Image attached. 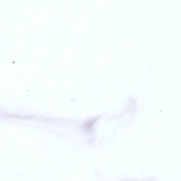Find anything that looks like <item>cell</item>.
<instances>
[{
	"mask_svg": "<svg viewBox=\"0 0 181 181\" xmlns=\"http://www.w3.org/2000/svg\"><path fill=\"white\" fill-rule=\"evenodd\" d=\"M97 120V118L94 119L93 120H90V121L86 122V123L85 124V127L86 129L88 130H90V129H91L92 126H93L94 124L95 123V122Z\"/></svg>",
	"mask_w": 181,
	"mask_h": 181,
	"instance_id": "obj_1",
	"label": "cell"
}]
</instances>
